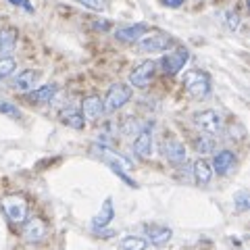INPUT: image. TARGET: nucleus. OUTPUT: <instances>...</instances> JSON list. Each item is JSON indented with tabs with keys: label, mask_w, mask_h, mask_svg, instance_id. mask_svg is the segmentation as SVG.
I'll return each instance as SVG.
<instances>
[{
	"label": "nucleus",
	"mask_w": 250,
	"mask_h": 250,
	"mask_svg": "<svg viewBox=\"0 0 250 250\" xmlns=\"http://www.w3.org/2000/svg\"><path fill=\"white\" fill-rule=\"evenodd\" d=\"M184 88L192 98H207L210 94V77L200 69H190L184 73Z\"/></svg>",
	"instance_id": "f257e3e1"
},
{
	"label": "nucleus",
	"mask_w": 250,
	"mask_h": 250,
	"mask_svg": "<svg viewBox=\"0 0 250 250\" xmlns=\"http://www.w3.org/2000/svg\"><path fill=\"white\" fill-rule=\"evenodd\" d=\"M136 44L142 52H165L171 46H175V40L169 34H165V31L152 29V31H146Z\"/></svg>",
	"instance_id": "f03ea898"
},
{
	"label": "nucleus",
	"mask_w": 250,
	"mask_h": 250,
	"mask_svg": "<svg viewBox=\"0 0 250 250\" xmlns=\"http://www.w3.org/2000/svg\"><path fill=\"white\" fill-rule=\"evenodd\" d=\"M192 121L207 136H219L223 131V117L217 111H213V108H205V111L194 113Z\"/></svg>",
	"instance_id": "7ed1b4c3"
},
{
	"label": "nucleus",
	"mask_w": 250,
	"mask_h": 250,
	"mask_svg": "<svg viewBox=\"0 0 250 250\" xmlns=\"http://www.w3.org/2000/svg\"><path fill=\"white\" fill-rule=\"evenodd\" d=\"M0 207H2L4 215L11 219L13 223H25L27 221V215H29V207H27V200L19 196V194H11V196H4L0 200Z\"/></svg>",
	"instance_id": "20e7f679"
},
{
	"label": "nucleus",
	"mask_w": 250,
	"mask_h": 250,
	"mask_svg": "<svg viewBox=\"0 0 250 250\" xmlns=\"http://www.w3.org/2000/svg\"><path fill=\"white\" fill-rule=\"evenodd\" d=\"M131 98V85L127 83H113L108 88L106 96L103 98V104H104V113H115L123 108L125 104L129 103Z\"/></svg>",
	"instance_id": "39448f33"
},
{
	"label": "nucleus",
	"mask_w": 250,
	"mask_h": 250,
	"mask_svg": "<svg viewBox=\"0 0 250 250\" xmlns=\"http://www.w3.org/2000/svg\"><path fill=\"white\" fill-rule=\"evenodd\" d=\"M188 61H190V52H188V48H175L173 52H167L165 57L156 62V67H161V71L165 75H175L186 67Z\"/></svg>",
	"instance_id": "423d86ee"
},
{
	"label": "nucleus",
	"mask_w": 250,
	"mask_h": 250,
	"mask_svg": "<svg viewBox=\"0 0 250 250\" xmlns=\"http://www.w3.org/2000/svg\"><path fill=\"white\" fill-rule=\"evenodd\" d=\"M156 75V61H142L138 67H134V71L129 73V83L134 88L144 90L152 83Z\"/></svg>",
	"instance_id": "0eeeda50"
},
{
	"label": "nucleus",
	"mask_w": 250,
	"mask_h": 250,
	"mask_svg": "<svg viewBox=\"0 0 250 250\" xmlns=\"http://www.w3.org/2000/svg\"><path fill=\"white\" fill-rule=\"evenodd\" d=\"M152 148H154L152 123H148V125H144V127L136 134L134 152H136V156H140V159H150V156H152Z\"/></svg>",
	"instance_id": "6e6552de"
},
{
	"label": "nucleus",
	"mask_w": 250,
	"mask_h": 250,
	"mask_svg": "<svg viewBox=\"0 0 250 250\" xmlns=\"http://www.w3.org/2000/svg\"><path fill=\"white\" fill-rule=\"evenodd\" d=\"M40 77L42 73L38 71V69H23V71H19L17 75L13 77V82H11V88L15 92H23V94H27L34 90V85H38V82H40Z\"/></svg>",
	"instance_id": "1a4fd4ad"
},
{
	"label": "nucleus",
	"mask_w": 250,
	"mask_h": 250,
	"mask_svg": "<svg viewBox=\"0 0 250 250\" xmlns=\"http://www.w3.org/2000/svg\"><path fill=\"white\" fill-rule=\"evenodd\" d=\"M163 154H165V159L171 163V165H184L186 159H188L186 146L179 142L177 138H165L163 140Z\"/></svg>",
	"instance_id": "9d476101"
},
{
	"label": "nucleus",
	"mask_w": 250,
	"mask_h": 250,
	"mask_svg": "<svg viewBox=\"0 0 250 250\" xmlns=\"http://www.w3.org/2000/svg\"><path fill=\"white\" fill-rule=\"evenodd\" d=\"M82 117L85 121H98L100 117L104 115V104H103V98L96 96V94H90L82 100Z\"/></svg>",
	"instance_id": "9b49d317"
},
{
	"label": "nucleus",
	"mask_w": 250,
	"mask_h": 250,
	"mask_svg": "<svg viewBox=\"0 0 250 250\" xmlns=\"http://www.w3.org/2000/svg\"><path fill=\"white\" fill-rule=\"evenodd\" d=\"M236 163H238V156L231 150H219L215 154L213 163H210V167H213V173H217V175H228V173H231V169L236 167Z\"/></svg>",
	"instance_id": "f8f14e48"
},
{
	"label": "nucleus",
	"mask_w": 250,
	"mask_h": 250,
	"mask_svg": "<svg viewBox=\"0 0 250 250\" xmlns=\"http://www.w3.org/2000/svg\"><path fill=\"white\" fill-rule=\"evenodd\" d=\"M59 92V85L57 83H44L40 88H34L31 92H27V100L34 104H48L54 100Z\"/></svg>",
	"instance_id": "ddd939ff"
},
{
	"label": "nucleus",
	"mask_w": 250,
	"mask_h": 250,
	"mask_svg": "<svg viewBox=\"0 0 250 250\" xmlns=\"http://www.w3.org/2000/svg\"><path fill=\"white\" fill-rule=\"evenodd\" d=\"M171 236H173V231H171L167 225H148L146 228V242H150L156 248L165 246L171 240Z\"/></svg>",
	"instance_id": "4468645a"
},
{
	"label": "nucleus",
	"mask_w": 250,
	"mask_h": 250,
	"mask_svg": "<svg viewBox=\"0 0 250 250\" xmlns=\"http://www.w3.org/2000/svg\"><path fill=\"white\" fill-rule=\"evenodd\" d=\"M17 29L15 27H2L0 29V59H11V52L17 46Z\"/></svg>",
	"instance_id": "2eb2a0df"
},
{
	"label": "nucleus",
	"mask_w": 250,
	"mask_h": 250,
	"mask_svg": "<svg viewBox=\"0 0 250 250\" xmlns=\"http://www.w3.org/2000/svg\"><path fill=\"white\" fill-rule=\"evenodd\" d=\"M146 31H148V27L144 23H136V25H125V27L115 29V38L121 42H138Z\"/></svg>",
	"instance_id": "dca6fc26"
},
{
	"label": "nucleus",
	"mask_w": 250,
	"mask_h": 250,
	"mask_svg": "<svg viewBox=\"0 0 250 250\" xmlns=\"http://www.w3.org/2000/svg\"><path fill=\"white\" fill-rule=\"evenodd\" d=\"M44 236H46V223L38 217L29 219L25 223V228H23V238L27 242H40Z\"/></svg>",
	"instance_id": "f3484780"
},
{
	"label": "nucleus",
	"mask_w": 250,
	"mask_h": 250,
	"mask_svg": "<svg viewBox=\"0 0 250 250\" xmlns=\"http://www.w3.org/2000/svg\"><path fill=\"white\" fill-rule=\"evenodd\" d=\"M192 173L198 186H208L210 179H213V167H210V163L207 159H198L192 165Z\"/></svg>",
	"instance_id": "a211bd4d"
},
{
	"label": "nucleus",
	"mask_w": 250,
	"mask_h": 250,
	"mask_svg": "<svg viewBox=\"0 0 250 250\" xmlns=\"http://www.w3.org/2000/svg\"><path fill=\"white\" fill-rule=\"evenodd\" d=\"M115 219V208H113V200L111 198H106L104 202H103V207H100V210H98V215L92 219V228L94 229H103V228H106L108 223H111Z\"/></svg>",
	"instance_id": "6ab92c4d"
},
{
	"label": "nucleus",
	"mask_w": 250,
	"mask_h": 250,
	"mask_svg": "<svg viewBox=\"0 0 250 250\" xmlns=\"http://www.w3.org/2000/svg\"><path fill=\"white\" fill-rule=\"evenodd\" d=\"M61 121L71 129H83V125H85V119L82 117V113L75 111V108H65L61 113Z\"/></svg>",
	"instance_id": "aec40b11"
},
{
	"label": "nucleus",
	"mask_w": 250,
	"mask_h": 250,
	"mask_svg": "<svg viewBox=\"0 0 250 250\" xmlns=\"http://www.w3.org/2000/svg\"><path fill=\"white\" fill-rule=\"evenodd\" d=\"M148 242L142 236H125L121 240V250H146Z\"/></svg>",
	"instance_id": "412c9836"
},
{
	"label": "nucleus",
	"mask_w": 250,
	"mask_h": 250,
	"mask_svg": "<svg viewBox=\"0 0 250 250\" xmlns=\"http://www.w3.org/2000/svg\"><path fill=\"white\" fill-rule=\"evenodd\" d=\"M233 207H236L240 213H246V210H248V207H250V196H248L246 190H242V192H238L236 196H233Z\"/></svg>",
	"instance_id": "4be33fe9"
},
{
	"label": "nucleus",
	"mask_w": 250,
	"mask_h": 250,
	"mask_svg": "<svg viewBox=\"0 0 250 250\" xmlns=\"http://www.w3.org/2000/svg\"><path fill=\"white\" fill-rule=\"evenodd\" d=\"M194 146H196V150H198V152L207 154V152L213 150L215 142H213V138H210V136H200V138L194 140Z\"/></svg>",
	"instance_id": "5701e85b"
},
{
	"label": "nucleus",
	"mask_w": 250,
	"mask_h": 250,
	"mask_svg": "<svg viewBox=\"0 0 250 250\" xmlns=\"http://www.w3.org/2000/svg\"><path fill=\"white\" fill-rule=\"evenodd\" d=\"M15 61L13 59H0V82H4L6 77H11L15 73Z\"/></svg>",
	"instance_id": "b1692460"
},
{
	"label": "nucleus",
	"mask_w": 250,
	"mask_h": 250,
	"mask_svg": "<svg viewBox=\"0 0 250 250\" xmlns=\"http://www.w3.org/2000/svg\"><path fill=\"white\" fill-rule=\"evenodd\" d=\"M75 2H80L82 6H85L90 11H98V13L106 11V0H75Z\"/></svg>",
	"instance_id": "393cba45"
},
{
	"label": "nucleus",
	"mask_w": 250,
	"mask_h": 250,
	"mask_svg": "<svg viewBox=\"0 0 250 250\" xmlns=\"http://www.w3.org/2000/svg\"><path fill=\"white\" fill-rule=\"evenodd\" d=\"M0 113H2V115H9V117H13V119H19V117H21L19 108L15 106L13 103H6V100H0Z\"/></svg>",
	"instance_id": "a878e982"
},
{
	"label": "nucleus",
	"mask_w": 250,
	"mask_h": 250,
	"mask_svg": "<svg viewBox=\"0 0 250 250\" xmlns=\"http://www.w3.org/2000/svg\"><path fill=\"white\" fill-rule=\"evenodd\" d=\"M225 23H228V27L229 29H238L240 27V17H238V13H225Z\"/></svg>",
	"instance_id": "bb28decb"
},
{
	"label": "nucleus",
	"mask_w": 250,
	"mask_h": 250,
	"mask_svg": "<svg viewBox=\"0 0 250 250\" xmlns=\"http://www.w3.org/2000/svg\"><path fill=\"white\" fill-rule=\"evenodd\" d=\"M6 2H11L13 6H19V9L27 11V13H34V4H31L29 0H6Z\"/></svg>",
	"instance_id": "cd10ccee"
},
{
	"label": "nucleus",
	"mask_w": 250,
	"mask_h": 250,
	"mask_svg": "<svg viewBox=\"0 0 250 250\" xmlns=\"http://www.w3.org/2000/svg\"><path fill=\"white\" fill-rule=\"evenodd\" d=\"M161 2L165 4V6H169V9H179V6H182L186 0H161Z\"/></svg>",
	"instance_id": "c85d7f7f"
}]
</instances>
